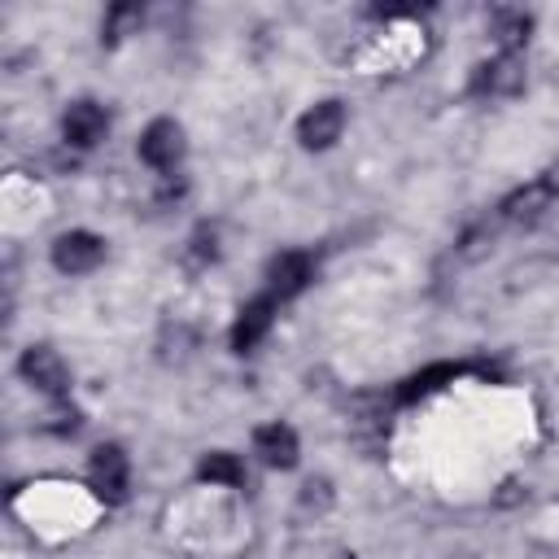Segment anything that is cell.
Instances as JSON below:
<instances>
[{
    "label": "cell",
    "instance_id": "6da1fadb",
    "mask_svg": "<svg viewBox=\"0 0 559 559\" xmlns=\"http://www.w3.org/2000/svg\"><path fill=\"white\" fill-rule=\"evenodd\" d=\"M559 201V166L533 175L528 183L511 188L498 205H493V223H507V227H533L550 205Z\"/></svg>",
    "mask_w": 559,
    "mask_h": 559
},
{
    "label": "cell",
    "instance_id": "7a4b0ae2",
    "mask_svg": "<svg viewBox=\"0 0 559 559\" xmlns=\"http://www.w3.org/2000/svg\"><path fill=\"white\" fill-rule=\"evenodd\" d=\"M524 79H528L524 52H493L489 61L472 66L463 92H467V100H511L524 92Z\"/></svg>",
    "mask_w": 559,
    "mask_h": 559
},
{
    "label": "cell",
    "instance_id": "3957f363",
    "mask_svg": "<svg viewBox=\"0 0 559 559\" xmlns=\"http://www.w3.org/2000/svg\"><path fill=\"white\" fill-rule=\"evenodd\" d=\"M135 157H140L153 175L170 179V175L183 166V157H188L183 127H179L175 118H153V122L140 131V140H135Z\"/></svg>",
    "mask_w": 559,
    "mask_h": 559
},
{
    "label": "cell",
    "instance_id": "277c9868",
    "mask_svg": "<svg viewBox=\"0 0 559 559\" xmlns=\"http://www.w3.org/2000/svg\"><path fill=\"white\" fill-rule=\"evenodd\" d=\"M87 485L105 507H122L131 493V459L118 441H100L87 459Z\"/></svg>",
    "mask_w": 559,
    "mask_h": 559
},
{
    "label": "cell",
    "instance_id": "5b68a950",
    "mask_svg": "<svg viewBox=\"0 0 559 559\" xmlns=\"http://www.w3.org/2000/svg\"><path fill=\"white\" fill-rule=\"evenodd\" d=\"M314 275H319V258L310 249H301V245L280 249L266 262V293L275 301H293V297H301L314 284Z\"/></svg>",
    "mask_w": 559,
    "mask_h": 559
},
{
    "label": "cell",
    "instance_id": "8992f818",
    "mask_svg": "<svg viewBox=\"0 0 559 559\" xmlns=\"http://www.w3.org/2000/svg\"><path fill=\"white\" fill-rule=\"evenodd\" d=\"M17 371L48 402H66L70 397V367H66V358L52 345H26L22 358H17Z\"/></svg>",
    "mask_w": 559,
    "mask_h": 559
},
{
    "label": "cell",
    "instance_id": "52a82bcc",
    "mask_svg": "<svg viewBox=\"0 0 559 559\" xmlns=\"http://www.w3.org/2000/svg\"><path fill=\"white\" fill-rule=\"evenodd\" d=\"M105 253H109V245H105V236H96V231H87V227H70V231H61L57 240H52V249H48V258H52V266L61 271V275H92L100 262H105Z\"/></svg>",
    "mask_w": 559,
    "mask_h": 559
},
{
    "label": "cell",
    "instance_id": "ba28073f",
    "mask_svg": "<svg viewBox=\"0 0 559 559\" xmlns=\"http://www.w3.org/2000/svg\"><path fill=\"white\" fill-rule=\"evenodd\" d=\"M105 135H109V114H105L100 100L79 96V100H70V105L61 109V144H66V148L87 153V148H96Z\"/></svg>",
    "mask_w": 559,
    "mask_h": 559
},
{
    "label": "cell",
    "instance_id": "9c48e42d",
    "mask_svg": "<svg viewBox=\"0 0 559 559\" xmlns=\"http://www.w3.org/2000/svg\"><path fill=\"white\" fill-rule=\"evenodd\" d=\"M341 135H345V100H336V96L314 100V105L297 118V144H301L306 153H323V148H332Z\"/></svg>",
    "mask_w": 559,
    "mask_h": 559
},
{
    "label": "cell",
    "instance_id": "30bf717a",
    "mask_svg": "<svg viewBox=\"0 0 559 559\" xmlns=\"http://www.w3.org/2000/svg\"><path fill=\"white\" fill-rule=\"evenodd\" d=\"M275 314H280V301H275L271 293L249 297V301L236 310V319H231V349H236V354H253V349L271 336Z\"/></svg>",
    "mask_w": 559,
    "mask_h": 559
},
{
    "label": "cell",
    "instance_id": "8fae6325",
    "mask_svg": "<svg viewBox=\"0 0 559 559\" xmlns=\"http://www.w3.org/2000/svg\"><path fill=\"white\" fill-rule=\"evenodd\" d=\"M253 454H258V463H266V467H275V472L297 467V459H301L297 428H293V424H284V419L258 424V428H253Z\"/></svg>",
    "mask_w": 559,
    "mask_h": 559
},
{
    "label": "cell",
    "instance_id": "7c38bea8",
    "mask_svg": "<svg viewBox=\"0 0 559 559\" xmlns=\"http://www.w3.org/2000/svg\"><path fill=\"white\" fill-rule=\"evenodd\" d=\"M467 371H472V362H428V367H419L415 376H406V380L393 389V397H397L402 406H415V402L441 393L445 384H454V380L467 376Z\"/></svg>",
    "mask_w": 559,
    "mask_h": 559
},
{
    "label": "cell",
    "instance_id": "4fadbf2b",
    "mask_svg": "<svg viewBox=\"0 0 559 559\" xmlns=\"http://www.w3.org/2000/svg\"><path fill=\"white\" fill-rule=\"evenodd\" d=\"M197 480H201V485L240 489V485L249 480V472H245V459H240V454H231V450H210V454H201V463H197Z\"/></svg>",
    "mask_w": 559,
    "mask_h": 559
},
{
    "label": "cell",
    "instance_id": "5bb4252c",
    "mask_svg": "<svg viewBox=\"0 0 559 559\" xmlns=\"http://www.w3.org/2000/svg\"><path fill=\"white\" fill-rule=\"evenodd\" d=\"M528 31H533V17L520 13V9H498L489 17V35L498 39V52H524Z\"/></svg>",
    "mask_w": 559,
    "mask_h": 559
},
{
    "label": "cell",
    "instance_id": "9a60e30c",
    "mask_svg": "<svg viewBox=\"0 0 559 559\" xmlns=\"http://www.w3.org/2000/svg\"><path fill=\"white\" fill-rule=\"evenodd\" d=\"M140 22H144V9H140V4H131V0L109 4L105 17H100V44H105V48H118L127 35L140 31Z\"/></svg>",
    "mask_w": 559,
    "mask_h": 559
},
{
    "label": "cell",
    "instance_id": "2e32d148",
    "mask_svg": "<svg viewBox=\"0 0 559 559\" xmlns=\"http://www.w3.org/2000/svg\"><path fill=\"white\" fill-rule=\"evenodd\" d=\"M218 227L214 223H201L192 236H188V258H192V266H210V262H218Z\"/></svg>",
    "mask_w": 559,
    "mask_h": 559
}]
</instances>
